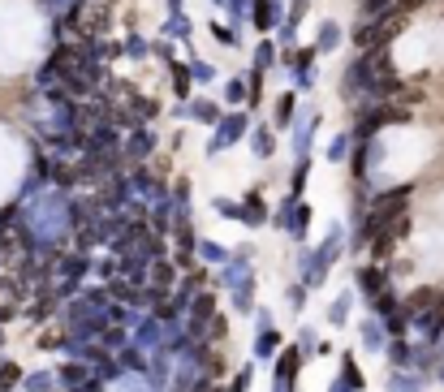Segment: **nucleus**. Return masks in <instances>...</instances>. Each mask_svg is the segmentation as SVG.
I'll list each match as a JSON object with an SVG mask.
<instances>
[{
  "label": "nucleus",
  "mask_w": 444,
  "mask_h": 392,
  "mask_svg": "<svg viewBox=\"0 0 444 392\" xmlns=\"http://www.w3.org/2000/svg\"><path fill=\"white\" fill-rule=\"evenodd\" d=\"M341 39H345V31L336 27V22H324V27H319V39H315V56H328Z\"/></svg>",
  "instance_id": "1a4fd4ad"
},
{
  "label": "nucleus",
  "mask_w": 444,
  "mask_h": 392,
  "mask_svg": "<svg viewBox=\"0 0 444 392\" xmlns=\"http://www.w3.org/2000/svg\"><path fill=\"white\" fill-rule=\"evenodd\" d=\"M151 276H156V285H160V289H168V285H172V267H168V263L160 259V263L151 267Z\"/></svg>",
  "instance_id": "aec40b11"
},
{
  "label": "nucleus",
  "mask_w": 444,
  "mask_h": 392,
  "mask_svg": "<svg viewBox=\"0 0 444 392\" xmlns=\"http://www.w3.org/2000/svg\"><path fill=\"white\" fill-rule=\"evenodd\" d=\"M190 35H194V22L182 13V17H168L164 27H160V39H177V43H190Z\"/></svg>",
  "instance_id": "6e6552de"
},
{
  "label": "nucleus",
  "mask_w": 444,
  "mask_h": 392,
  "mask_svg": "<svg viewBox=\"0 0 444 392\" xmlns=\"http://www.w3.org/2000/svg\"><path fill=\"white\" fill-rule=\"evenodd\" d=\"M251 151H255L259 160H267V156L276 151V134L267 130V126H255V130H251Z\"/></svg>",
  "instance_id": "9d476101"
},
{
  "label": "nucleus",
  "mask_w": 444,
  "mask_h": 392,
  "mask_svg": "<svg viewBox=\"0 0 444 392\" xmlns=\"http://www.w3.org/2000/svg\"><path fill=\"white\" fill-rule=\"evenodd\" d=\"M186 69H190V78H194V82H203V86L220 78V69H216V65H207V61H199V56H190V65H186Z\"/></svg>",
  "instance_id": "9b49d317"
},
{
  "label": "nucleus",
  "mask_w": 444,
  "mask_h": 392,
  "mask_svg": "<svg viewBox=\"0 0 444 392\" xmlns=\"http://www.w3.org/2000/svg\"><path fill=\"white\" fill-rule=\"evenodd\" d=\"M177 116H186V121H203V126H216V121L225 116V112H220L216 100H190V104L177 108Z\"/></svg>",
  "instance_id": "423d86ee"
},
{
  "label": "nucleus",
  "mask_w": 444,
  "mask_h": 392,
  "mask_svg": "<svg viewBox=\"0 0 444 392\" xmlns=\"http://www.w3.org/2000/svg\"><path fill=\"white\" fill-rule=\"evenodd\" d=\"M350 146H354V138H350V134H336L332 142H324V156H328L332 164H341L345 156H350Z\"/></svg>",
  "instance_id": "4468645a"
},
{
  "label": "nucleus",
  "mask_w": 444,
  "mask_h": 392,
  "mask_svg": "<svg viewBox=\"0 0 444 392\" xmlns=\"http://www.w3.org/2000/svg\"><path fill=\"white\" fill-rule=\"evenodd\" d=\"M293 108H298V95L285 91V95H281V104H276V126H289V121H293Z\"/></svg>",
  "instance_id": "dca6fc26"
},
{
  "label": "nucleus",
  "mask_w": 444,
  "mask_h": 392,
  "mask_svg": "<svg viewBox=\"0 0 444 392\" xmlns=\"http://www.w3.org/2000/svg\"><path fill=\"white\" fill-rule=\"evenodd\" d=\"M285 65H289V82L306 95V91L315 86V47H302V52H285Z\"/></svg>",
  "instance_id": "7ed1b4c3"
},
{
  "label": "nucleus",
  "mask_w": 444,
  "mask_h": 392,
  "mask_svg": "<svg viewBox=\"0 0 444 392\" xmlns=\"http://www.w3.org/2000/svg\"><path fill=\"white\" fill-rule=\"evenodd\" d=\"M216 211H220V216H237V203H225V199H220V203H216Z\"/></svg>",
  "instance_id": "5701e85b"
},
{
  "label": "nucleus",
  "mask_w": 444,
  "mask_h": 392,
  "mask_svg": "<svg viewBox=\"0 0 444 392\" xmlns=\"http://www.w3.org/2000/svg\"><path fill=\"white\" fill-rule=\"evenodd\" d=\"M246 126H251V116H246L242 108H233L229 116H220L216 126H212L216 134H212V142H207V156H220V151H229V146H233V142L246 134Z\"/></svg>",
  "instance_id": "f03ea898"
},
{
  "label": "nucleus",
  "mask_w": 444,
  "mask_h": 392,
  "mask_svg": "<svg viewBox=\"0 0 444 392\" xmlns=\"http://www.w3.org/2000/svg\"><path fill=\"white\" fill-rule=\"evenodd\" d=\"M164 9H168V17H182L186 13V0H164Z\"/></svg>",
  "instance_id": "412c9836"
},
{
  "label": "nucleus",
  "mask_w": 444,
  "mask_h": 392,
  "mask_svg": "<svg viewBox=\"0 0 444 392\" xmlns=\"http://www.w3.org/2000/svg\"><path fill=\"white\" fill-rule=\"evenodd\" d=\"M190 82H194V78H190V69H186V65H177V61H172V91H177L182 100H186V95H190Z\"/></svg>",
  "instance_id": "a211bd4d"
},
{
  "label": "nucleus",
  "mask_w": 444,
  "mask_h": 392,
  "mask_svg": "<svg viewBox=\"0 0 444 392\" xmlns=\"http://www.w3.org/2000/svg\"><path fill=\"white\" fill-rule=\"evenodd\" d=\"M121 52H126L130 61H147V56H151V43H147L142 35H126V43H121Z\"/></svg>",
  "instance_id": "ddd939ff"
},
{
  "label": "nucleus",
  "mask_w": 444,
  "mask_h": 392,
  "mask_svg": "<svg viewBox=\"0 0 444 392\" xmlns=\"http://www.w3.org/2000/svg\"><path fill=\"white\" fill-rule=\"evenodd\" d=\"M306 5H311V0H293V5L285 9V22H293V27H298V22L306 17Z\"/></svg>",
  "instance_id": "6ab92c4d"
},
{
  "label": "nucleus",
  "mask_w": 444,
  "mask_h": 392,
  "mask_svg": "<svg viewBox=\"0 0 444 392\" xmlns=\"http://www.w3.org/2000/svg\"><path fill=\"white\" fill-rule=\"evenodd\" d=\"M380 285H384V276L376 272V267H362L358 272V289L367 293V298H380Z\"/></svg>",
  "instance_id": "2eb2a0df"
},
{
  "label": "nucleus",
  "mask_w": 444,
  "mask_h": 392,
  "mask_svg": "<svg viewBox=\"0 0 444 392\" xmlns=\"http://www.w3.org/2000/svg\"><path fill=\"white\" fill-rule=\"evenodd\" d=\"M315 130H319V108L315 104H298V112H293L289 121V146L293 156H311V142H315Z\"/></svg>",
  "instance_id": "f257e3e1"
},
{
  "label": "nucleus",
  "mask_w": 444,
  "mask_h": 392,
  "mask_svg": "<svg viewBox=\"0 0 444 392\" xmlns=\"http://www.w3.org/2000/svg\"><path fill=\"white\" fill-rule=\"evenodd\" d=\"M225 104L229 108H242L246 104V78H242V73H233V78L225 82Z\"/></svg>",
  "instance_id": "f8f14e48"
},
{
  "label": "nucleus",
  "mask_w": 444,
  "mask_h": 392,
  "mask_svg": "<svg viewBox=\"0 0 444 392\" xmlns=\"http://www.w3.org/2000/svg\"><path fill=\"white\" fill-rule=\"evenodd\" d=\"M212 35H216L220 47H237V43H242V39H237V27H225V22H212Z\"/></svg>",
  "instance_id": "f3484780"
},
{
  "label": "nucleus",
  "mask_w": 444,
  "mask_h": 392,
  "mask_svg": "<svg viewBox=\"0 0 444 392\" xmlns=\"http://www.w3.org/2000/svg\"><path fill=\"white\" fill-rule=\"evenodd\" d=\"M281 61V52H276V39H263L259 47H255V56H251V73H267Z\"/></svg>",
  "instance_id": "0eeeda50"
},
{
  "label": "nucleus",
  "mask_w": 444,
  "mask_h": 392,
  "mask_svg": "<svg viewBox=\"0 0 444 392\" xmlns=\"http://www.w3.org/2000/svg\"><path fill=\"white\" fill-rule=\"evenodd\" d=\"M121 151H126L130 160H147V156L156 151V134L147 130V126H134V134H130L126 142H121Z\"/></svg>",
  "instance_id": "39448f33"
},
{
  "label": "nucleus",
  "mask_w": 444,
  "mask_h": 392,
  "mask_svg": "<svg viewBox=\"0 0 444 392\" xmlns=\"http://www.w3.org/2000/svg\"><path fill=\"white\" fill-rule=\"evenodd\" d=\"M246 22H251L255 31L272 35L281 22H285V5H281V0H251V17H246Z\"/></svg>",
  "instance_id": "20e7f679"
},
{
  "label": "nucleus",
  "mask_w": 444,
  "mask_h": 392,
  "mask_svg": "<svg viewBox=\"0 0 444 392\" xmlns=\"http://www.w3.org/2000/svg\"><path fill=\"white\" fill-rule=\"evenodd\" d=\"M13 379H17V366H5L0 371V388H13Z\"/></svg>",
  "instance_id": "4be33fe9"
}]
</instances>
